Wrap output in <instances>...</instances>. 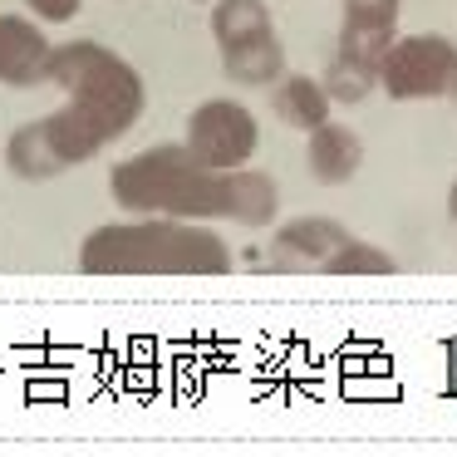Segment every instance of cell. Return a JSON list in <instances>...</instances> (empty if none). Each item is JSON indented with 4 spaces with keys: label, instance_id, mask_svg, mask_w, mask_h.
Masks as SVG:
<instances>
[{
    "label": "cell",
    "instance_id": "1",
    "mask_svg": "<svg viewBox=\"0 0 457 457\" xmlns=\"http://www.w3.org/2000/svg\"><path fill=\"white\" fill-rule=\"evenodd\" d=\"M79 270L84 276H227L231 246L202 221L129 217L84 237Z\"/></svg>",
    "mask_w": 457,
    "mask_h": 457
},
{
    "label": "cell",
    "instance_id": "5",
    "mask_svg": "<svg viewBox=\"0 0 457 457\" xmlns=\"http://www.w3.org/2000/svg\"><path fill=\"white\" fill-rule=\"evenodd\" d=\"M187 148L212 172L246 168L261 148V123L241 99H202L187 113Z\"/></svg>",
    "mask_w": 457,
    "mask_h": 457
},
{
    "label": "cell",
    "instance_id": "4",
    "mask_svg": "<svg viewBox=\"0 0 457 457\" xmlns=\"http://www.w3.org/2000/svg\"><path fill=\"white\" fill-rule=\"evenodd\" d=\"M453 74H457V45L447 35H433V30L394 35L388 54L378 60V89L394 104L447 99Z\"/></svg>",
    "mask_w": 457,
    "mask_h": 457
},
{
    "label": "cell",
    "instance_id": "21",
    "mask_svg": "<svg viewBox=\"0 0 457 457\" xmlns=\"http://www.w3.org/2000/svg\"><path fill=\"white\" fill-rule=\"evenodd\" d=\"M447 99H453V109H457V74H453V89H447Z\"/></svg>",
    "mask_w": 457,
    "mask_h": 457
},
{
    "label": "cell",
    "instance_id": "11",
    "mask_svg": "<svg viewBox=\"0 0 457 457\" xmlns=\"http://www.w3.org/2000/svg\"><path fill=\"white\" fill-rule=\"evenodd\" d=\"M221 74L237 89H270L286 74V45L276 40V30L256 35L246 45H231V50H221Z\"/></svg>",
    "mask_w": 457,
    "mask_h": 457
},
{
    "label": "cell",
    "instance_id": "20",
    "mask_svg": "<svg viewBox=\"0 0 457 457\" xmlns=\"http://www.w3.org/2000/svg\"><path fill=\"white\" fill-rule=\"evenodd\" d=\"M447 217H453V227H457V178H453V187H447Z\"/></svg>",
    "mask_w": 457,
    "mask_h": 457
},
{
    "label": "cell",
    "instance_id": "19",
    "mask_svg": "<svg viewBox=\"0 0 457 457\" xmlns=\"http://www.w3.org/2000/svg\"><path fill=\"white\" fill-rule=\"evenodd\" d=\"M79 5H84V0H25V11H30L40 25H64V21H74V15H79Z\"/></svg>",
    "mask_w": 457,
    "mask_h": 457
},
{
    "label": "cell",
    "instance_id": "8",
    "mask_svg": "<svg viewBox=\"0 0 457 457\" xmlns=\"http://www.w3.org/2000/svg\"><path fill=\"white\" fill-rule=\"evenodd\" d=\"M54 45L45 40L35 15H0V84L11 89H35L45 84Z\"/></svg>",
    "mask_w": 457,
    "mask_h": 457
},
{
    "label": "cell",
    "instance_id": "18",
    "mask_svg": "<svg viewBox=\"0 0 457 457\" xmlns=\"http://www.w3.org/2000/svg\"><path fill=\"white\" fill-rule=\"evenodd\" d=\"M394 35H364V30H339V60H354L378 74V60L388 54Z\"/></svg>",
    "mask_w": 457,
    "mask_h": 457
},
{
    "label": "cell",
    "instance_id": "17",
    "mask_svg": "<svg viewBox=\"0 0 457 457\" xmlns=\"http://www.w3.org/2000/svg\"><path fill=\"white\" fill-rule=\"evenodd\" d=\"M339 30H364V35H398L403 0H339Z\"/></svg>",
    "mask_w": 457,
    "mask_h": 457
},
{
    "label": "cell",
    "instance_id": "13",
    "mask_svg": "<svg viewBox=\"0 0 457 457\" xmlns=\"http://www.w3.org/2000/svg\"><path fill=\"white\" fill-rule=\"evenodd\" d=\"M45 133H50L54 153L64 158V168H79V162L99 158L104 143H109V138L99 133V123H94L84 109H74L70 99H64V109L45 113Z\"/></svg>",
    "mask_w": 457,
    "mask_h": 457
},
{
    "label": "cell",
    "instance_id": "3",
    "mask_svg": "<svg viewBox=\"0 0 457 457\" xmlns=\"http://www.w3.org/2000/svg\"><path fill=\"white\" fill-rule=\"evenodd\" d=\"M45 84L64 89V99H70L74 109L89 113L109 143L123 138V133L143 119V104H148L143 74L133 70L123 54H113L109 45H99V40L54 45L50 70H45Z\"/></svg>",
    "mask_w": 457,
    "mask_h": 457
},
{
    "label": "cell",
    "instance_id": "14",
    "mask_svg": "<svg viewBox=\"0 0 457 457\" xmlns=\"http://www.w3.org/2000/svg\"><path fill=\"white\" fill-rule=\"evenodd\" d=\"M270 30H276V25H270L266 0H217V5H212V40H217L221 50L246 45V40L270 35Z\"/></svg>",
    "mask_w": 457,
    "mask_h": 457
},
{
    "label": "cell",
    "instance_id": "2",
    "mask_svg": "<svg viewBox=\"0 0 457 457\" xmlns=\"http://www.w3.org/2000/svg\"><path fill=\"white\" fill-rule=\"evenodd\" d=\"M217 178L202 168L187 143H158L109 168V197L129 217H182L207 221L217 217Z\"/></svg>",
    "mask_w": 457,
    "mask_h": 457
},
{
    "label": "cell",
    "instance_id": "9",
    "mask_svg": "<svg viewBox=\"0 0 457 457\" xmlns=\"http://www.w3.org/2000/svg\"><path fill=\"white\" fill-rule=\"evenodd\" d=\"M359 168H364V138L349 123L325 119L320 129L305 133V172L320 187H345L359 178Z\"/></svg>",
    "mask_w": 457,
    "mask_h": 457
},
{
    "label": "cell",
    "instance_id": "16",
    "mask_svg": "<svg viewBox=\"0 0 457 457\" xmlns=\"http://www.w3.org/2000/svg\"><path fill=\"white\" fill-rule=\"evenodd\" d=\"M320 84H325L329 104H345V109H354V104H364L369 94L378 89V74L364 70V64H354V60H335L325 74H320Z\"/></svg>",
    "mask_w": 457,
    "mask_h": 457
},
{
    "label": "cell",
    "instance_id": "7",
    "mask_svg": "<svg viewBox=\"0 0 457 457\" xmlns=\"http://www.w3.org/2000/svg\"><path fill=\"white\" fill-rule=\"evenodd\" d=\"M217 217L237 221L246 231H261L280 217V187L261 168H231L217 178Z\"/></svg>",
    "mask_w": 457,
    "mask_h": 457
},
{
    "label": "cell",
    "instance_id": "10",
    "mask_svg": "<svg viewBox=\"0 0 457 457\" xmlns=\"http://www.w3.org/2000/svg\"><path fill=\"white\" fill-rule=\"evenodd\" d=\"M329 94H325V84L320 79H310V74H280L276 84H270V113H276L286 129H295V133H310V129H320V123L329 119Z\"/></svg>",
    "mask_w": 457,
    "mask_h": 457
},
{
    "label": "cell",
    "instance_id": "12",
    "mask_svg": "<svg viewBox=\"0 0 457 457\" xmlns=\"http://www.w3.org/2000/svg\"><path fill=\"white\" fill-rule=\"evenodd\" d=\"M5 168H11V178L21 182H54L64 178V158L54 153L50 133H45V119L35 123H21V129L11 133V143H5Z\"/></svg>",
    "mask_w": 457,
    "mask_h": 457
},
{
    "label": "cell",
    "instance_id": "15",
    "mask_svg": "<svg viewBox=\"0 0 457 457\" xmlns=\"http://www.w3.org/2000/svg\"><path fill=\"white\" fill-rule=\"evenodd\" d=\"M325 276H394V256L374 241H359V237H345L335 251H329Z\"/></svg>",
    "mask_w": 457,
    "mask_h": 457
},
{
    "label": "cell",
    "instance_id": "6",
    "mask_svg": "<svg viewBox=\"0 0 457 457\" xmlns=\"http://www.w3.org/2000/svg\"><path fill=\"white\" fill-rule=\"evenodd\" d=\"M349 231L339 227L335 217H295L286 221V227H276V237H270V270H280V276H305V270H320L329 261V251L345 241Z\"/></svg>",
    "mask_w": 457,
    "mask_h": 457
}]
</instances>
